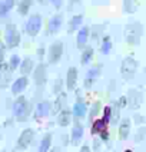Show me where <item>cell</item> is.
<instances>
[{
	"instance_id": "6da1fadb",
	"label": "cell",
	"mask_w": 146,
	"mask_h": 152,
	"mask_svg": "<svg viewBox=\"0 0 146 152\" xmlns=\"http://www.w3.org/2000/svg\"><path fill=\"white\" fill-rule=\"evenodd\" d=\"M123 36H125V40L129 45L137 46L142 40V36H143V25L140 22H129V23H126L125 27H123Z\"/></svg>"
},
{
	"instance_id": "7a4b0ae2",
	"label": "cell",
	"mask_w": 146,
	"mask_h": 152,
	"mask_svg": "<svg viewBox=\"0 0 146 152\" xmlns=\"http://www.w3.org/2000/svg\"><path fill=\"white\" fill-rule=\"evenodd\" d=\"M139 63L133 56H126L120 63V75L125 80H132L137 72Z\"/></svg>"
},
{
	"instance_id": "3957f363",
	"label": "cell",
	"mask_w": 146,
	"mask_h": 152,
	"mask_svg": "<svg viewBox=\"0 0 146 152\" xmlns=\"http://www.w3.org/2000/svg\"><path fill=\"white\" fill-rule=\"evenodd\" d=\"M13 112L19 121H26L27 115H29V103L25 96H20L16 99L15 105H13Z\"/></svg>"
},
{
	"instance_id": "277c9868",
	"label": "cell",
	"mask_w": 146,
	"mask_h": 152,
	"mask_svg": "<svg viewBox=\"0 0 146 152\" xmlns=\"http://www.w3.org/2000/svg\"><path fill=\"white\" fill-rule=\"evenodd\" d=\"M126 99H128L129 108L133 109V110H137L140 106H142V103H143V93L140 92L139 89L132 88V89H129L128 91Z\"/></svg>"
},
{
	"instance_id": "5b68a950",
	"label": "cell",
	"mask_w": 146,
	"mask_h": 152,
	"mask_svg": "<svg viewBox=\"0 0 146 152\" xmlns=\"http://www.w3.org/2000/svg\"><path fill=\"white\" fill-rule=\"evenodd\" d=\"M4 39H6V43H7V48H10V49L16 48L19 45V42H20V33H19V30H17V27L15 25L6 26Z\"/></svg>"
},
{
	"instance_id": "8992f818",
	"label": "cell",
	"mask_w": 146,
	"mask_h": 152,
	"mask_svg": "<svg viewBox=\"0 0 146 152\" xmlns=\"http://www.w3.org/2000/svg\"><path fill=\"white\" fill-rule=\"evenodd\" d=\"M40 27H42V16L40 15H33L27 20L26 23V32L29 36H36V34L40 32Z\"/></svg>"
},
{
	"instance_id": "52a82bcc",
	"label": "cell",
	"mask_w": 146,
	"mask_h": 152,
	"mask_svg": "<svg viewBox=\"0 0 146 152\" xmlns=\"http://www.w3.org/2000/svg\"><path fill=\"white\" fill-rule=\"evenodd\" d=\"M62 53H63V45L62 42H54L49 49V63H56L59 62V59L62 58Z\"/></svg>"
},
{
	"instance_id": "ba28073f",
	"label": "cell",
	"mask_w": 146,
	"mask_h": 152,
	"mask_svg": "<svg viewBox=\"0 0 146 152\" xmlns=\"http://www.w3.org/2000/svg\"><path fill=\"white\" fill-rule=\"evenodd\" d=\"M33 135H34L33 129H30V128L25 129V131L20 134V136H19V141H17L19 148H22V149L27 148V146L30 145V142H32V139H33Z\"/></svg>"
},
{
	"instance_id": "9c48e42d",
	"label": "cell",
	"mask_w": 146,
	"mask_h": 152,
	"mask_svg": "<svg viewBox=\"0 0 146 152\" xmlns=\"http://www.w3.org/2000/svg\"><path fill=\"white\" fill-rule=\"evenodd\" d=\"M33 77H34V82H36L37 86H40V85H43L46 82V66H44L43 63H40V65L36 66Z\"/></svg>"
},
{
	"instance_id": "30bf717a",
	"label": "cell",
	"mask_w": 146,
	"mask_h": 152,
	"mask_svg": "<svg viewBox=\"0 0 146 152\" xmlns=\"http://www.w3.org/2000/svg\"><path fill=\"white\" fill-rule=\"evenodd\" d=\"M139 0H123V13L125 15H133L139 10Z\"/></svg>"
},
{
	"instance_id": "8fae6325",
	"label": "cell",
	"mask_w": 146,
	"mask_h": 152,
	"mask_svg": "<svg viewBox=\"0 0 146 152\" xmlns=\"http://www.w3.org/2000/svg\"><path fill=\"white\" fill-rule=\"evenodd\" d=\"M76 80H77L76 68H70L68 70V75H66V88H68V91H73V89H75Z\"/></svg>"
},
{
	"instance_id": "7c38bea8",
	"label": "cell",
	"mask_w": 146,
	"mask_h": 152,
	"mask_svg": "<svg viewBox=\"0 0 146 152\" xmlns=\"http://www.w3.org/2000/svg\"><path fill=\"white\" fill-rule=\"evenodd\" d=\"M62 23H63V16H62V15H54V16L49 20V26H47L49 33H50V34L52 33H56V32L60 29Z\"/></svg>"
},
{
	"instance_id": "4fadbf2b",
	"label": "cell",
	"mask_w": 146,
	"mask_h": 152,
	"mask_svg": "<svg viewBox=\"0 0 146 152\" xmlns=\"http://www.w3.org/2000/svg\"><path fill=\"white\" fill-rule=\"evenodd\" d=\"M129 134H130V119L125 118L119 125V138L122 141H125V139H128Z\"/></svg>"
},
{
	"instance_id": "5bb4252c",
	"label": "cell",
	"mask_w": 146,
	"mask_h": 152,
	"mask_svg": "<svg viewBox=\"0 0 146 152\" xmlns=\"http://www.w3.org/2000/svg\"><path fill=\"white\" fill-rule=\"evenodd\" d=\"M26 86H27V77L22 76V77L16 79V82L12 85V92L15 93V95H19V93H22L25 91Z\"/></svg>"
},
{
	"instance_id": "9a60e30c",
	"label": "cell",
	"mask_w": 146,
	"mask_h": 152,
	"mask_svg": "<svg viewBox=\"0 0 146 152\" xmlns=\"http://www.w3.org/2000/svg\"><path fill=\"white\" fill-rule=\"evenodd\" d=\"M99 72H100V66H94V68H92L89 72H87V76H86V79H85L86 88H90V86H92L93 80L99 76Z\"/></svg>"
},
{
	"instance_id": "2e32d148",
	"label": "cell",
	"mask_w": 146,
	"mask_h": 152,
	"mask_svg": "<svg viewBox=\"0 0 146 152\" xmlns=\"http://www.w3.org/2000/svg\"><path fill=\"white\" fill-rule=\"evenodd\" d=\"M82 136H83V126L77 122L76 125L73 126V129H72V142H73V145L79 144Z\"/></svg>"
},
{
	"instance_id": "e0dca14e",
	"label": "cell",
	"mask_w": 146,
	"mask_h": 152,
	"mask_svg": "<svg viewBox=\"0 0 146 152\" xmlns=\"http://www.w3.org/2000/svg\"><path fill=\"white\" fill-rule=\"evenodd\" d=\"M87 37H89V27L87 26H83L80 30H79V33H77V48H83L87 42Z\"/></svg>"
},
{
	"instance_id": "ac0fdd59",
	"label": "cell",
	"mask_w": 146,
	"mask_h": 152,
	"mask_svg": "<svg viewBox=\"0 0 146 152\" xmlns=\"http://www.w3.org/2000/svg\"><path fill=\"white\" fill-rule=\"evenodd\" d=\"M49 112H50V102L47 101L40 102L37 105V108H36V116L37 118H43V116L49 115Z\"/></svg>"
},
{
	"instance_id": "d6986e66",
	"label": "cell",
	"mask_w": 146,
	"mask_h": 152,
	"mask_svg": "<svg viewBox=\"0 0 146 152\" xmlns=\"http://www.w3.org/2000/svg\"><path fill=\"white\" fill-rule=\"evenodd\" d=\"M73 115L76 118H83L86 115V105L82 101H77L73 106Z\"/></svg>"
},
{
	"instance_id": "ffe728a7",
	"label": "cell",
	"mask_w": 146,
	"mask_h": 152,
	"mask_svg": "<svg viewBox=\"0 0 146 152\" xmlns=\"http://www.w3.org/2000/svg\"><path fill=\"white\" fill-rule=\"evenodd\" d=\"M15 6V0H0V16L7 15Z\"/></svg>"
},
{
	"instance_id": "44dd1931",
	"label": "cell",
	"mask_w": 146,
	"mask_h": 152,
	"mask_svg": "<svg viewBox=\"0 0 146 152\" xmlns=\"http://www.w3.org/2000/svg\"><path fill=\"white\" fill-rule=\"evenodd\" d=\"M70 116H72L70 110H68V109L62 110L60 115H59V118H57V122H59L60 126H68L69 124H70V119H72Z\"/></svg>"
},
{
	"instance_id": "7402d4cb",
	"label": "cell",
	"mask_w": 146,
	"mask_h": 152,
	"mask_svg": "<svg viewBox=\"0 0 146 152\" xmlns=\"http://www.w3.org/2000/svg\"><path fill=\"white\" fill-rule=\"evenodd\" d=\"M32 69H33V60L30 59V58H26V59L22 60V65H20V72H22L23 75L30 73V72H32Z\"/></svg>"
},
{
	"instance_id": "603a6c76",
	"label": "cell",
	"mask_w": 146,
	"mask_h": 152,
	"mask_svg": "<svg viewBox=\"0 0 146 152\" xmlns=\"http://www.w3.org/2000/svg\"><path fill=\"white\" fill-rule=\"evenodd\" d=\"M50 144H52V134H46L43 136L42 142H40V146H39V151L40 152H47L49 148H50Z\"/></svg>"
},
{
	"instance_id": "cb8c5ba5",
	"label": "cell",
	"mask_w": 146,
	"mask_h": 152,
	"mask_svg": "<svg viewBox=\"0 0 146 152\" xmlns=\"http://www.w3.org/2000/svg\"><path fill=\"white\" fill-rule=\"evenodd\" d=\"M32 3H33V0H20V3H19V13L22 15V16H25L27 15V12H29V9L32 6Z\"/></svg>"
},
{
	"instance_id": "d4e9b609",
	"label": "cell",
	"mask_w": 146,
	"mask_h": 152,
	"mask_svg": "<svg viewBox=\"0 0 146 152\" xmlns=\"http://www.w3.org/2000/svg\"><path fill=\"white\" fill-rule=\"evenodd\" d=\"M119 116H120V108L118 106V103L115 102V103H113V108H110V122L113 125L118 124Z\"/></svg>"
},
{
	"instance_id": "484cf974",
	"label": "cell",
	"mask_w": 146,
	"mask_h": 152,
	"mask_svg": "<svg viewBox=\"0 0 146 152\" xmlns=\"http://www.w3.org/2000/svg\"><path fill=\"white\" fill-rule=\"evenodd\" d=\"M146 141V126L137 128L136 134H135V142L136 144H142Z\"/></svg>"
},
{
	"instance_id": "4316f807",
	"label": "cell",
	"mask_w": 146,
	"mask_h": 152,
	"mask_svg": "<svg viewBox=\"0 0 146 152\" xmlns=\"http://www.w3.org/2000/svg\"><path fill=\"white\" fill-rule=\"evenodd\" d=\"M112 49V39L110 36H105L102 40V46H100V50H102L103 55H108Z\"/></svg>"
},
{
	"instance_id": "83f0119b",
	"label": "cell",
	"mask_w": 146,
	"mask_h": 152,
	"mask_svg": "<svg viewBox=\"0 0 146 152\" xmlns=\"http://www.w3.org/2000/svg\"><path fill=\"white\" fill-rule=\"evenodd\" d=\"M105 122H103L102 119H97V121H94L93 125H92V134H100L105 131Z\"/></svg>"
},
{
	"instance_id": "f1b7e54d",
	"label": "cell",
	"mask_w": 146,
	"mask_h": 152,
	"mask_svg": "<svg viewBox=\"0 0 146 152\" xmlns=\"http://www.w3.org/2000/svg\"><path fill=\"white\" fill-rule=\"evenodd\" d=\"M82 20H83V16H82V15H76V16H73L72 22H70V32L76 30L77 27H79V25L82 23Z\"/></svg>"
},
{
	"instance_id": "f546056e",
	"label": "cell",
	"mask_w": 146,
	"mask_h": 152,
	"mask_svg": "<svg viewBox=\"0 0 146 152\" xmlns=\"http://www.w3.org/2000/svg\"><path fill=\"white\" fill-rule=\"evenodd\" d=\"M92 56H93V49L92 48H86L85 52L82 53V63L83 65L89 63V60L92 59Z\"/></svg>"
},
{
	"instance_id": "4dcf8cb0",
	"label": "cell",
	"mask_w": 146,
	"mask_h": 152,
	"mask_svg": "<svg viewBox=\"0 0 146 152\" xmlns=\"http://www.w3.org/2000/svg\"><path fill=\"white\" fill-rule=\"evenodd\" d=\"M20 65V59H19V56L17 55H13L12 58H10V63H9V69L10 70H15Z\"/></svg>"
},
{
	"instance_id": "1f68e13d",
	"label": "cell",
	"mask_w": 146,
	"mask_h": 152,
	"mask_svg": "<svg viewBox=\"0 0 146 152\" xmlns=\"http://www.w3.org/2000/svg\"><path fill=\"white\" fill-rule=\"evenodd\" d=\"M63 101H65V95L63 93H60V96L56 99V102H54V108H53V112L56 113V112H59L60 108H62V103H63Z\"/></svg>"
},
{
	"instance_id": "d6a6232c",
	"label": "cell",
	"mask_w": 146,
	"mask_h": 152,
	"mask_svg": "<svg viewBox=\"0 0 146 152\" xmlns=\"http://www.w3.org/2000/svg\"><path fill=\"white\" fill-rule=\"evenodd\" d=\"M105 124L110 122V106H106L105 108V115H103V119H102Z\"/></svg>"
},
{
	"instance_id": "836d02e7",
	"label": "cell",
	"mask_w": 146,
	"mask_h": 152,
	"mask_svg": "<svg viewBox=\"0 0 146 152\" xmlns=\"http://www.w3.org/2000/svg\"><path fill=\"white\" fill-rule=\"evenodd\" d=\"M118 103V106H119L120 109H123L125 106H128V99H126V96H120L119 101L116 102Z\"/></svg>"
},
{
	"instance_id": "e575fe53",
	"label": "cell",
	"mask_w": 146,
	"mask_h": 152,
	"mask_svg": "<svg viewBox=\"0 0 146 152\" xmlns=\"http://www.w3.org/2000/svg\"><path fill=\"white\" fill-rule=\"evenodd\" d=\"M145 122H146V116H143V115H139V113H136V115H135V124L140 125V124H145Z\"/></svg>"
},
{
	"instance_id": "d590c367",
	"label": "cell",
	"mask_w": 146,
	"mask_h": 152,
	"mask_svg": "<svg viewBox=\"0 0 146 152\" xmlns=\"http://www.w3.org/2000/svg\"><path fill=\"white\" fill-rule=\"evenodd\" d=\"M99 108H100V103H99V102H96V103L93 105V108H92V112H90L89 118H93L94 115H96V113L99 112Z\"/></svg>"
},
{
	"instance_id": "8d00e7d4",
	"label": "cell",
	"mask_w": 146,
	"mask_h": 152,
	"mask_svg": "<svg viewBox=\"0 0 146 152\" xmlns=\"http://www.w3.org/2000/svg\"><path fill=\"white\" fill-rule=\"evenodd\" d=\"M60 89H62V80L57 79V80L54 82V88H53V91H54V93H59Z\"/></svg>"
},
{
	"instance_id": "74e56055",
	"label": "cell",
	"mask_w": 146,
	"mask_h": 152,
	"mask_svg": "<svg viewBox=\"0 0 146 152\" xmlns=\"http://www.w3.org/2000/svg\"><path fill=\"white\" fill-rule=\"evenodd\" d=\"M3 59H4V45L3 42H0V63L3 62Z\"/></svg>"
},
{
	"instance_id": "f35d334b",
	"label": "cell",
	"mask_w": 146,
	"mask_h": 152,
	"mask_svg": "<svg viewBox=\"0 0 146 152\" xmlns=\"http://www.w3.org/2000/svg\"><path fill=\"white\" fill-rule=\"evenodd\" d=\"M52 1V4L54 6L56 9H59V7H62V4H63V1L65 0H50Z\"/></svg>"
},
{
	"instance_id": "ab89813d",
	"label": "cell",
	"mask_w": 146,
	"mask_h": 152,
	"mask_svg": "<svg viewBox=\"0 0 146 152\" xmlns=\"http://www.w3.org/2000/svg\"><path fill=\"white\" fill-rule=\"evenodd\" d=\"M100 138H102L103 141H108V139H109V134H108V131H106V129H105L103 132H100Z\"/></svg>"
},
{
	"instance_id": "60d3db41",
	"label": "cell",
	"mask_w": 146,
	"mask_h": 152,
	"mask_svg": "<svg viewBox=\"0 0 146 152\" xmlns=\"http://www.w3.org/2000/svg\"><path fill=\"white\" fill-rule=\"evenodd\" d=\"M80 152H90V149H89V146H82V149H80Z\"/></svg>"
},
{
	"instance_id": "b9f144b4",
	"label": "cell",
	"mask_w": 146,
	"mask_h": 152,
	"mask_svg": "<svg viewBox=\"0 0 146 152\" xmlns=\"http://www.w3.org/2000/svg\"><path fill=\"white\" fill-rule=\"evenodd\" d=\"M99 148V141H94V149H97Z\"/></svg>"
},
{
	"instance_id": "7bdbcfd3",
	"label": "cell",
	"mask_w": 146,
	"mask_h": 152,
	"mask_svg": "<svg viewBox=\"0 0 146 152\" xmlns=\"http://www.w3.org/2000/svg\"><path fill=\"white\" fill-rule=\"evenodd\" d=\"M52 152H60V148H53V149H52Z\"/></svg>"
},
{
	"instance_id": "ee69618b",
	"label": "cell",
	"mask_w": 146,
	"mask_h": 152,
	"mask_svg": "<svg viewBox=\"0 0 146 152\" xmlns=\"http://www.w3.org/2000/svg\"><path fill=\"white\" fill-rule=\"evenodd\" d=\"M143 75H145V77H146V66H145V69H143Z\"/></svg>"
},
{
	"instance_id": "f6af8a7d",
	"label": "cell",
	"mask_w": 146,
	"mask_h": 152,
	"mask_svg": "<svg viewBox=\"0 0 146 152\" xmlns=\"http://www.w3.org/2000/svg\"><path fill=\"white\" fill-rule=\"evenodd\" d=\"M125 152H132V151H130V149H126V151H125Z\"/></svg>"
},
{
	"instance_id": "bcb514c9",
	"label": "cell",
	"mask_w": 146,
	"mask_h": 152,
	"mask_svg": "<svg viewBox=\"0 0 146 152\" xmlns=\"http://www.w3.org/2000/svg\"><path fill=\"white\" fill-rule=\"evenodd\" d=\"M145 15H146V7H145Z\"/></svg>"
},
{
	"instance_id": "7dc6e473",
	"label": "cell",
	"mask_w": 146,
	"mask_h": 152,
	"mask_svg": "<svg viewBox=\"0 0 146 152\" xmlns=\"http://www.w3.org/2000/svg\"><path fill=\"white\" fill-rule=\"evenodd\" d=\"M39 1H43V0H39Z\"/></svg>"
}]
</instances>
